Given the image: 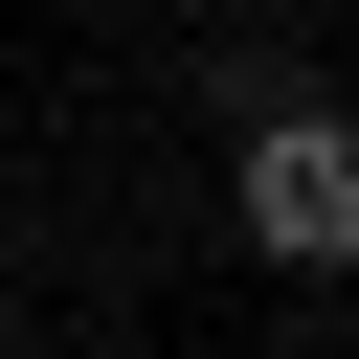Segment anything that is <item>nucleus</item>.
<instances>
[{"label": "nucleus", "mask_w": 359, "mask_h": 359, "mask_svg": "<svg viewBox=\"0 0 359 359\" xmlns=\"http://www.w3.org/2000/svg\"><path fill=\"white\" fill-rule=\"evenodd\" d=\"M224 224L314 292V269H359V112L337 90H269L247 135H224Z\"/></svg>", "instance_id": "nucleus-1"}]
</instances>
